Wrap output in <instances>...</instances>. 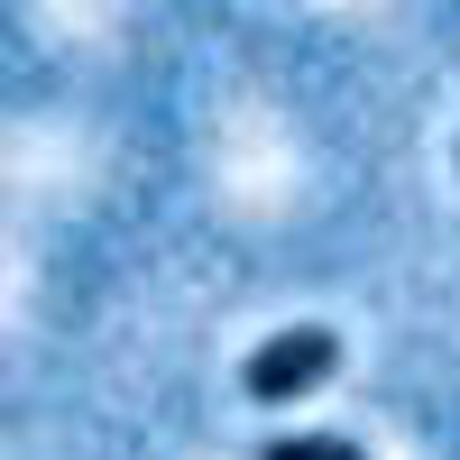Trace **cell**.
Masks as SVG:
<instances>
[{
	"label": "cell",
	"instance_id": "cell-1",
	"mask_svg": "<svg viewBox=\"0 0 460 460\" xmlns=\"http://www.w3.org/2000/svg\"><path fill=\"white\" fill-rule=\"evenodd\" d=\"M332 368H341V332L295 323V332H267L258 350L240 359V396L249 405H295V396H314Z\"/></svg>",
	"mask_w": 460,
	"mask_h": 460
},
{
	"label": "cell",
	"instance_id": "cell-2",
	"mask_svg": "<svg viewBox=\"0 0 460 460\" xmlns=\"http://www.w3.org/2000/svg\"><path fill=\"white\" fill-rule=\"evenodd\" d=\"M258 460H368V451L341 433H277V442H258Z\"/></svg>",
	"mask_w": 460,
	"mask_h": 460
}]
</instances>
